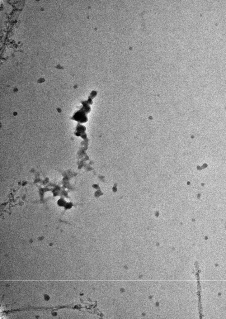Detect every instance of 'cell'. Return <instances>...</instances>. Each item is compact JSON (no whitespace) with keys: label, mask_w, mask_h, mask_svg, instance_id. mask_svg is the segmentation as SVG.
I'll return each mask as SVG.
<instances>
[{"label":"cell","mask_w":226,"mask_h":319,"mask_svg":"<svg viewBox=\"0 0 226 319\" xmlns=\"http://www.w3.org/2000/svg\"><path fill=\"white\" fill-rule=\"evenodd\" d=\"M74 120L81 123L87 121V117L83 111H79L76 112L73 117Z\"/></svg>","instance_id":"cell-1"}]
</instances>
